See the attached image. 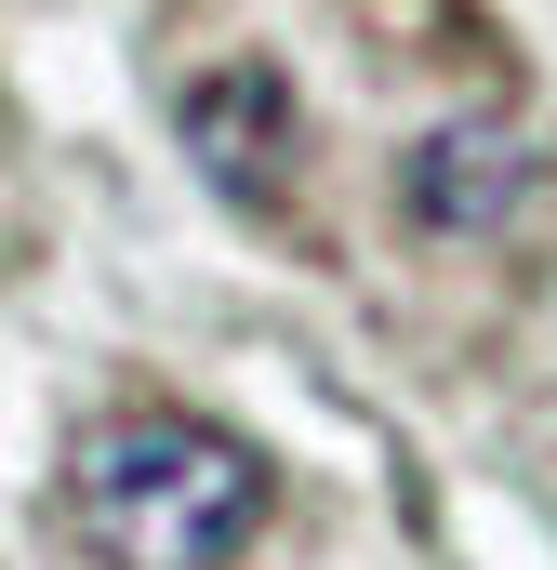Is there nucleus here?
Returning a JSON list of instances; mask_svg holds the SVG:
<instances>
[{"mask_svg": "<svg viewBox=\"0 0 557 570\" xmlns=\"http://www.w3.org/2000/svg\"><path fill=\"white\" fill-rule=\"evenodd\" d=\"M399 213L424 239H505L531 213V134L518 120H438L399 159Z\"/></svg>", "mask_w": 557, "mask_h": 570, "instance_id": "2", "label": "nucleus"}, {"mask_svg": "<svg viewBox=\"0 0 557 570\" xmlns=\"http://www.w3.org/2000/svg\"><path fill=\"white\" fill-rule=\"evenodd\" d=\"M67 531L107 570H240L266 531V451L213 412H94L67 438Z\"/></svg>", "mask_w": 557, "mask_h": 570, "instance_id": "1", "label": "nucleus"}, {"mask_svg": "<svg viewBox=\"0 0 557 570\" xmlns=\"http://www.w3.org/2000/svg\"><path fill=\"white\" fill-rule=\"evenodd\" d=\"M173 134H186V159L226 199H266L278 173H292V80H278L266 53H226V67H199L173 94Z\"/></svg>", "mask_w": 557, "mask_h": 570, "instance_id": "3", "label": "nucleus"}]
</instances>
